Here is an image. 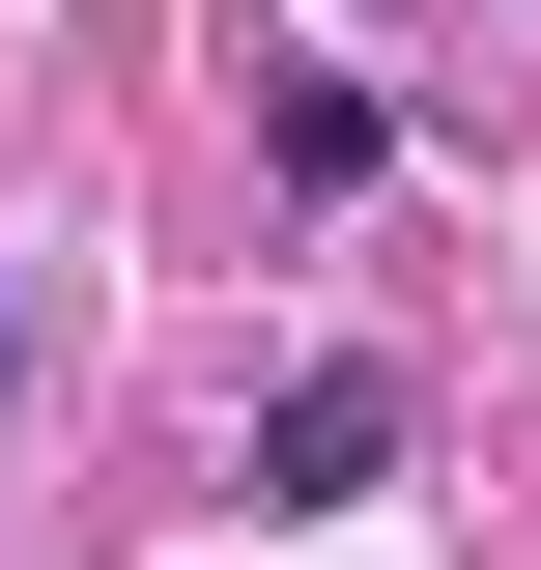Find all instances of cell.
<instances>
[{
  "label": "cell",
  "instance_id": "6da1fadb",
  "mask_svg": "<svg viewBox=\"0 0 541 570\" xmlns=\"http://www.w3.org/2000/svg\"><path fill=\"white\" fill-rule=\"evenodd\" d=\"M371 485H400V371L342 343V371H285V400H257V513H371Z\"/></svg>",
  "mask_w": 541,
  "mask_h": 570
}]
</instances>
